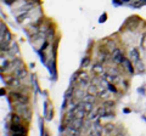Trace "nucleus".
I'll use <instances>...</instances> for the list:
<instances>
[{
  "mask_svg": "<svg viewBox=\"0 0 146 136\" xmlns=\"http://www.w3.org/2000/svg\"><path fill=\"white\" fill-rule=\"evenodd\" d=\"M74 96H76V98H78V100H83L84 96H85V94H84V91H83V88H80V89H78V90H76Z\"/></svg>",
  "mask_w": 146,
  "mask_h": 136,
  "instance_id": "dca6fc26",
  "label": "nucleus"
},
{
  "mask_svg": "<svg viewBox=\"0 0 146 136\" xmlns=\"http://www.w3.org/2000/svg\"><path fill=\"white\" fill-rule=\"evenodd\" d=\"M99 86L98 85H95V84H93L91 83L89 86H88V92H90V94H94V95H96L98 94V91H99Z\"/></svg>",
  "mask_w": 146,
  "mask_h": 136,
  "instance_id": "2eb2a0df",
  "label": "nucleus"
},
{
  "mask_svg": "<svg viewBox=\"0 0 146 136\" xmlns=\"http://www.w3.org/2000/svg\"><path fill=\"white\" fill-rule=\"evenodd\" d=\"M10 131L13 135H25L26 134V128L23 125H21V123H11Z\"/></svg>",
  "mask_w": 146,
  "mask_h": 136,
  "instance_id": "7ed1b4c3",
  "label": "nucleus"
},
{
  "mask_svg": "<svg viewBox=\"0 0 146 136\" xmlns=\"http://www.w3.org/2000/svg\"><path fill=\"white\" fill-rule=\"evenodd\" d=\"M122 66L124 67L125 69L129 72V73H134V67L135 66L131 65V60H130V58L124 57V60H123V62H122Z\"/></svg>",
  "mask_w": 146,
  "mask_h": 136,
  "instance_id": "0eeeda50",
  "label": "nucleus"
},
{
  "mask_svg": "<svg viewBox=\"0 0 146 136\" xmlns=\"http://www.w3.org/2000/svg\"><path fill=\"white\" fill-rule=\"evenodd\" d=\"M111 58L112 61L117 63V65H122L123 60H124V55H123V51L119 48H116L115 50L111 51Z\"/></svg>",
  "mask_w": 146,
  "mask_h": 136,
  "instance_id": "f03ea898",
  "label": "nucleus"
},
{
  "mask_svg": "<svg viewBox=\"0 0 146 136\" xmlns=\"http://www.w3.org/2000/svg\"><path fill=\"white\" fill-rule=\"evenodd\" d=\"M107 48L111 50V51L112 50H115L116 49V43L113 42V40H107Z\"/></svg>",
  "mask_w": 146,
  "mask_h": 136,
  "instance_id": "393cba45",
  "label": "nucleus"
},
{
  "mask_svg": "<svg viewBox=\"0 0 146 136\" xmlns=\"http://www.w3.org/2000/svg\"><path fill=\"white\" fill-rule=\"evenodd\" d=\"M134 66H135V69H136V72H138V73H141V72L145 71V65H144L143 61L138 60L136 62H134Z\"/></svg>",
  "mask_w": 146,
  "mask_h": 136,
  "instance_id": "ddd939ff",
  "label": "nucleus"
},
{
  "mask_svg": "<svg viewBox=\"0 0 146 136\" xmlns=\"http://www.w3.org/2000/svg\"><path fill=\"white\" fill-rule=\"evenodd\" d=\"M104 107H107V108H112L113 106H115V101H112V100H105V102H104Z\"/></svg>",
  "mask_w": 146,
  "mask_h": 136,
  "instance_id": "5701e85b",
  "label": "nucleus"
},
{
  "mask_svg": "<svg viewBox=\"0 0 146 136\" xmlns=\"http://www.w3.org/2000/svg\"><path fill=\"white\" fill-rule=\"evenodd\" d=\"M96 96H99L100 98H104V100H107L110 97V90L107 88H101L99 89V91L96 94Z\"/></svg>",
  "mask_w": 146,
  "mask_h": 136,
  "instance_id": "9b49d317",
  "label": "nucleus"
},
{
  "mask_svg": "<svg viewBox=\"0 0 146 136\" xmlns=\"http://www.w3.org/2000/svg\"><path fill=\"white\" fill-rule=\"evenodd\" d=\"M48 45H49V43H48V42H45V43L42 45V50H45V49H46Z\"/></svg>",
  "mask_w": 146,
  "mask_h": 136,
  "instance_id": "7c9ffc66",
  "label": "nucleus"
},
{
  "mask_svg": "<svg viewBox=\"0 0 146 136\" xmlns=\"http://www.w3.org/2000/svg\"><path fill=\"white\" fill-rule=\"evenodd\" d=\"M27 74H28V72H27L26 67H21V68H17V69H13V75L17 77V78L20 79H25Z\"/></svg>",
  "mask_w": 146,
  "mask_h": 136,
  "instance_id": "423d86ee",
  "label": "nucleus"
},
{
  "mask_svg": "<svg viewBox=\"0 0 146 136\" xmlns=\"http://www.w3.org/2000/svg\"><path fill=\"white\" fill-rule=\"evenodd\" d=\"M95 100H96V98H95V95L94 94H86L85 95V96H84V98H83V101H86V102H95Z\"/></svg>",
  "mask_w": 146,
  "mask_h": 136,
  "instance_id": "f3484780",
  "label": "nucleus"
},
{
  "mask_svg": "<svg viewBox=\"0 0 146 136\" xmlns=\"http://www.w3.org/2000/svg\"><path fill=\"white\" fill-rule=\"evenodd\" d=\"M90 83V79L86 73H80V77L78 78V85L80 88H88Z\"/></svg>",
  "mask_w": 146,
  "mask_h": 136,
  "instance_id": "39448f33",
  "label": "nucleus"
},
{
  "mask_svg": "<svg viewBox=\"0 0 146 136\" xmlns=\"http://www.w3.org/2000/svg\"><path fill=\"white\" fill-rule=\"evenodd\" d=\"M80 105H82V107H83V110L86 112V114H89V113L94 110V103L93 102H86V101H83V100H82Z\"/></svg>",
  "mask_w": 146,
  "mask_h": 136,
  "instance_id": "9d476101",
  "label": "nucleus"
},
{
  "mask_svg": "<svg viewBox=\"0 0 146 136\" xmlns=\"http://www.w3.org/2000/svg\"><path fill=\"white\" fill-rule=\"evenodd\" d=\"M93 73H95L96 75H102L105 73V69H104V66H102V63H95V65L93 66Z\"/></svg>",
  "mask_w": 146,
  "mask_h": 136,
  "instance_id": "1a4fd4ad",
  "label": "nucleus"
},
{
  "mask_svg": "<svg viewBox=\"0 0 146 136\" xmlns=\"http://www.w3.org/2000/svg\"><path fill=\"white\" fill-rule=\"evenodd\" d=\"M0 27H1V28H0V35H1V39L5 37V34H6V32H7V28H6V24L4 23V22H1V23H0Z\"/></svg>",
  "mask_w": 146,
  "mask_h": 136,
  "instance_id": "aec40b11",
  "label": "nucleus"
},
{
  "mask_svg": "<svg viewBox=\"0 0 146 136\" xmlns=\"http://www.w3.org/2000/svg\"><path fill=\"white\" fill-rule=\"evenodd\" d=\"M21 114L20 113H15V114H12L11 116V121L12 123H21V118L22 117H20Z\"/></svg>",
  "mask_w": 146,
  "mask_h": 136,
  "instance_id": "6ab92c4d",
  "label": "nucleus"
},
{
  "mask_svg": "<svg viewBox=\"0 0 146 136\" xmlns=\"http://www.w3.org/2000/svg\"><path fill=\"white\" fill-rule=\"evenodd\" d=\"M52 113H54V110H52V108H50L49 112H48V117H46V119H48V120H51V118H52Z\"/></svg>",
  "mask_w": 146,
  "mask_h": 136,
  "instance_id": "cd10ccee",
  "label": "nucleus"
},
{
  "mask_svg": "<svg viewBox=\"0 0 146 136\" xmlns=\"http://www.w3.org/2000/svg\"><path fill=\"white\" fill-rule=\"evenodd\" d=\"M99 118V114H98V110H93L90 113H89V119H91V120H96Z\"/></svg>",
  "mask_w": 146,
  "mask_h": 136,
  "instance_id": "4be33fe9",
  "label": "nucleus"
},
{
  "mask_svg": "<svg viewBox=\"0 0 146 136\" xmlns=\"http://www.w3.org/2000/svg\"><path fill=\"white\" fill-rule=\"evenodd\" d=\"M16 105H17V108H16L17 113H20L22 118H25L26 120L29 121L31 118H32V111H31V108L28 107V103H20V102H16Z\"/></svg>",
  "mask_w": 146,
  "mask_h": 136,
  "instance_id": "f257e3e1",
  "label": "nucleus"
},
{
  "mask_svg": "<svg viewBox=\"0 0 146 136\" xmlns=\"http://www.w3.org/2000/svg\"><path fill=\"white\" fill-rule=\"evenodd\" d=\"M10 55H13L15 56V53H18V45L16 42H12L11 43V48L9 49V51H7Z\"/></svg>",
  "mask_w": 146,
  "mask_h": 136,
  "instance_id": "4468645a",
  "label": "nucleus"
},
{
  "mask_svg": "<svg viewBox=\"0 0 146 136\" xmlns=\"http://www.w3.org/2000/svg\"><path fill=\"white\" fill-rule=\"evenodd\" d=\"M144 4H146V0H143V1L140 0V1H138V3H133V4H131V7H133V9H139V7L143 6Z\"/></svg>",
  "mask_w": 146,
  "mask_h": 136,
  "instance_id": "b1692460",
  "label": "nucleus"
},
{
  "mask_svg": "<svg viewBox=\"0 0 146 136\" xmlns=\"http://www.w3.org/2000/svg\"><path fill=\"white\" fill-rule=\"evenodd\" d=\"M106 17H107V15H106V13H104V15H102L101 17H100L99 22H101V23H102V22H105V21H106Z\"/></svg>",
  "mask_w": 146,
  "mask_h": 136,
  "instance_id": "c85d7f7f",
  "label": "nucleus"
},
{
  "mask_svg": "<svg viewBox=\"0 0 146 136\" xmlns=\"http://www.w3.org/2000/svg\"><path fill=\"white\" fill-rule=\"evenodd\" d=\"M89 63H90V57H89V56H85V57H83V60H82L80 67H82V68H85V67L89 66Z\"/></svg>",
  "mask_w": 146,
  "mask_h": 136,
  "instance_id": "412c9836",
  "label": "nucleus"
},
{
  "mask_svg": "<svg viewBox=\"0 0 146 136\" xmlns=\"http://www.w3.org/2000/svg\"><path fill=\"white\" fill-rule=\"evenodd\" d=\"M3 1L5 3V4H7V5H11L12 3H16L17 0H3Z\"/></svg>",
  "mask_w": 146,
  "mask_h": 136,
  "instance_id": "c756f323",
  "label": "nucleus"
},
{
  "mask_svg": "<svg viewBox=\"0 0 146 136\" xmlns=\"http://www.w3.org/2000/svg\"><path fill=\"white\" fill-rule=\"evenodd\" d=\"M113 130H115V125H113V124H106V125H105V128H104V133L111 134Z\"/></svg>",
  "mask_w": 146,
  "mask_h": 136,
  "instance_id": "a211bd4d",
  "label": "nucleus"
},
{
  "mask_svg": "<svg viewBox=\"0 0 146 136\" xmlns=\"http://www.w3.org/2000/svg\"><path fill=\"white\" fill-rule=\"evenodd\" d=\"M73 91H74V88H73V86H71L70 89L67 90V92H66V95H65V96H66V98H67V100L72 97V92H73Z\"/></svg>",
  "mask_w": 146,
  "mask_h": 136,
  "instance_id": "bb28decb",
  "label": "nucleus"
},
{
  "mask_svg": "<svg viewBox=\"0 0 146 136\" xmlns=\"http://www.w3.org/2000/svg\"><path fill=\"white\" fill-rule=\"evenodd\" d=\"M107 89L112 92H117V89L115 86V83H107Z\"/></svg>",
  "mask_w": 146,
  "mask_h": 136,
  "instance_id": "a878e982",
  "label": "nucleus"
},
{
  "mask_svg": "<svg viewBox=\"0 0 146 136\" xmlns=\"http://www.w3.org/2000/svg\"><path fill=\"white\" fill-rule=\"evenodd\" d=\"M129 58L133 62H136L138 60H140V53H139V50L136 48H131L129 50Z\"/></svg>",
  "mask_w": 146,
  "mask_h": 136,
  "instance_id": "6e6552de",
  "label": "nucleus"
},
{
  "mask_svg": "<svg viewBox=\"0 0 146 136\" xmlns=\"http://www.w3.org/2000/svg\"><path fill=\"white\" fill-rule=\"evenodd\" d=\"M10 95L16 102H20V103H28L29 102V97L27 96V95H23L21 92H16V91H12Z\"/></svg>",
  "mask_w": 146,
  "mask_h": 136,
  "instance_id": "20e7f679",
  "label": "nucleus"
},
{
  "mask_svg": "<svg viewBox=\"0 0 146 136\" xmlns=\"http://www.w3.org/2000/svg\"><path fill=\"white\" fill-rule=\"evenodd\" d=\"M84 123H85L84 118H76V119L71 123V125L74 126V128H77V129H80L82 130V129H83V126H84Z\"/></svg>",
  "mask_w": 146,
  "mask_h": 136,
  "instance_id": "f8f14e48",
  "label": "nucleus"
}]
</instances>
